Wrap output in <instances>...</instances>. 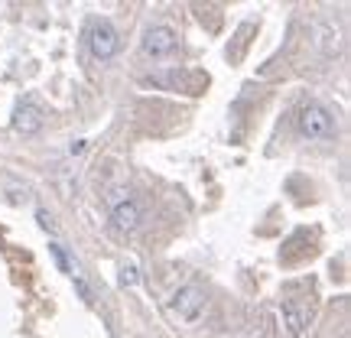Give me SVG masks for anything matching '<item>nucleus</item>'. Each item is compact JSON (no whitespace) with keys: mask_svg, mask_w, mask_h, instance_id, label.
Returning <instances> with one entry per match:
<instances>
[{"mask_svg":"<svg viewBox=\"0 0 351 338\" xmlns=\"http://www.w3.org/2000/svg\"><path fill=\"white\" fill-rule=\"evenodd\" d=\"M143 82L160 91H179V95H192V98L208 88V75H202L195 69H163V72H150Z\"/></svg>","mask_w":351,"mask_h":338,"instance_id":"obj_1","label":"nucleus"},{"mask_svg":"<svg viewBox=\"0 0 351 338\" xmlns=\"http://www.w3.org/2000/svg\"><path fill=\"white\" fill-rule=\"evenodd\" d=\"M296 127H300V134L306 140H328L335 134V117L328 111L326 104H319V101H306L296 114Z\"/></svg>","mask_w":351,"mask_h":338,"instance_id":"obj_2","label":"nucleus"},{"mask_svg":"<svg viewBox=\"0 0 351 338\" xmlns=\"http://www.w3.org/2000/svg\"><path fill=\"white\" fill-rule=\"evenodd\" d=\"M205 306H208V300H205V293H202L195 283H186V287H179L173 296H169V313H173L179 322H186V326L199 322L202 315H205Z\"/></svg>","mask_w":351,"mask_h":338,"instance_id":"obj_3","label":"nucleus"},{"mask_svg":"<svg viewBox=\"0 0 351 338\" xmlns=\"http://www.w3.org/2000/svg\"><path fill=\"white\" fill-rule=\"evenodd\" d=\"M140 49H143V56H147V59L160 62V59H169V56L179 49V36H176L173 26L153 23L150 29L143 33V39H140Z\"/></svg>","mask_w":351,"mask_h":338,"instance_id":"obj_4","label":"nucleus"},{"mask_svg":"<svg viewBox=\"0 0 351 338\" xmlns=\"http://www.w3.org/2000/svg\"><path fill=\"white\" fill-rule=\"evenodd\" d=\"M88 49L95 52L98 59H114L117 49H121V36L114 29L111 20H95L91 29H88Z\"/></svg>","mask_w":351,"mask_h":338,"instance_id":"obj_5","label":"nucleus"},{"mask_svg":"<svg viewBox=\"0 0 351 338\" xmlns=\"http://www.w3.org/2000/svg\"><path fill=\"white\" fill-rule=\"evenodd\" d=\"M309 33H313V46L322 52V56H335V52L341 49V33L328 16L313 20V29H309Z\"/></svg>","mask_w":351,"mask_h":338,"instance_id":"obj_6","label":"nucleus"},{"mask_svg":"<svg viewBox=\"0 0 351 338\" xmlns=\"http://www.w3.org/2000/svg\"><path fill=\"white\" fill-rule=\"evenodd\" d=\"M111 218H114V225H117V231L134 234V231L143 225V208H140L137 199H121V202H114Z\"/></svg>","mask_w":351,"mask_h":338,"instance_id":"obj_7","label":"nucleus"},{"mask_svg":"<svg viewBox=\"0 0 351 338\" xmlns=\"http://www.w3.org/2000/svg\"><path fill=\"white\" fill-rule=\"evenodd\" d=\"M280 315H283V328L289 338L302 335V328L309 326V302L302 300H283L280 302Z\"/></svg>","mask_w":351,"mask_h":338,"instance_id":"obj_8","label":"nucleus"},{"mask_svg":"<svg viewBox=\"0 0 351 338\" xmlns=\"http://www.w3.org/2000/svg\"><path fill=\"white\" fill-rule=\"evenodd\" d=\"M13 130L16 134H36V130H43V108L36 101L26 98L13 108Z\"/></svg>","mask_w":351,"mask_h":338,"instance_id":"obj_9","label":"nucleus"},{"mask_svg":"<svg viewBox=\"0 0 351 338\" xmlns=\"http://www.w3.org/2000/svg\"><path fill=\"white\" fill-rule=\"evenodd\" d=\"M49 254H52V261H56V267H59L62 274H72V263H69V257H65L62 244H56V241H52V244H49Z\"/></svg>","mask_w":351,"mask_h":338,"instance_id":"obj_10","label":"nucleus"},{"mask_svg":"<svg viewBox=\"0 0 351 338\" xmlns=\"http://www.w3.org/2000/svg\"><path fill=\"white\" fill-rule=\"evenodd\" d=\"M137 267H134V263H127V267H121V283H124V287H137Z\"/></svg>","mask_w":351,"mask_h":338,"instance_id":"obj_11","label":"nucleus"},{"mask_svg":"<svg viewBox=\"0 0 351 338\" xmlns=\"http://www.w3.org/2000/svg\"><path fill=\"white\" fill-rule=\"evenodd\" d=\"M72 283H75V289L82 293V300H91V289L85 287V280H82V276H72Z\"/></svg>","mask_w":351,"mask_h":338,"instance_id":"obj_12","label":"nucleus"},{"mask_svg":"<svg viewBox=\"0 0 351 338\" xmlns=\"http://www.w3.org/2000/svg\"><path fill=\"white\" fill-rule=\"evenodd\" d=\"M69 150H72V156H75V153H82V150H85V143H82V140H75V143H72Z\"/></svg>","mask_w":351,"mask_h":338,"instance_id":"obj_13","label":"nucleus"}]
</instances>
